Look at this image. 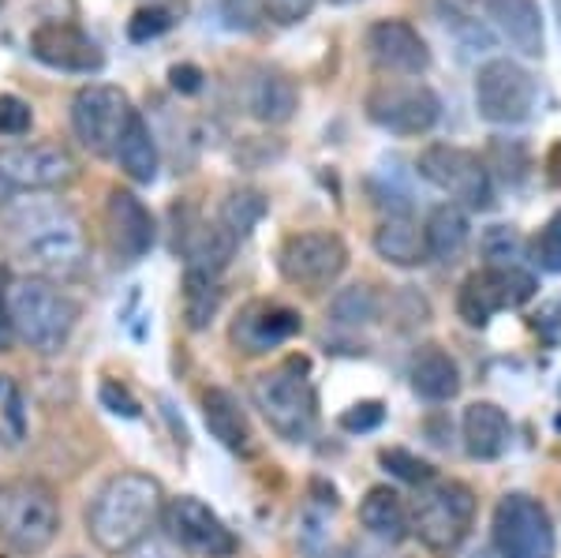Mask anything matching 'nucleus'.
I'll return each instance as SVG.
<instances>
[{
    "mask_svg": "<svg viewBox=\"0 0 561 558\" xmlns=\"http://www.w3.org/2000/svg\"><path fill=\"white\" fill-rule=\"evenodd\" d=\"M476 110L491 124H520L536 110V79L510 57L486 60L476 76Z\"/></svg>",
    "mask_w": 561,
    "mask_h": 558,
    "instance_id": "obj_13",
    "label": "nucleus"
},
{
    "mask_svg": "<svg viewBox=\"0 0 561 558\" xmlns=\"http://www.w3.org/2000/svg\"><path fill=\"white\" fill-rule=\"evenodd\" d=\"M113 155L124 166V173L131 180H139V184H150V180L158 176V143H153L150 124L142 121L139 113H131L128 128H124Z\"/></svg>",
    "mask_w": 561,
    "mask_h": 558,
    "instance_id": "obj_28",
    "label": "nucleus"
},
{
    "mask_svg": "<svg viewBox=\"0 0 561 558\" xmlns=\"http://www.w3.org/2000/svg\"><path fill=\"white\" fill-rule=\"evenodd\" d=\"M409 379H412V390L420 394V398L449 401V398H457V390H460V367L446 349L423 345L420 353L412 356Z\"/></svg>",
    "mask_w": 561,
    "mask_h": 558,
    "instance_id": "obj_22",
    "label": "nucleus"
},
{
    "mask_svg": "<svg viewBox=\"0 0 561 558\" xmlns=\"http://www.w3.org/2000/svg\"><path fill=\"white\" fill-rule=\"evenodd\" d=\"M476 517V494L468 483L457 480H442V483H423L420 499L412 506V533L438 555H449L454 547H460V539L468 536Z\"/></svg>",
    "mask_w": 561,
    "mask_h": 558,
    "instance_id": "obj_6",
    "label": "nucleus"
},
{
    "mask_svg": "<svg viewBox=\"0 0 561 558\" xmlns=\"http://www.w3.org/2000/svg\"><path fill=\"white\" fill-rule=\"evenodd\" d=\"M325 558H352L348 551H337V555H325Z\"/></svg>",
    "mask_w": 561,
    "mask_h": 558,
    "instance_id": "obj_45",
    "label": "nucleus"
},
{
    "mask_svg": "<svg viewBox=\"0 0 561 558\" xmlns=\"http://www.w3.org/2000/svg\"><path fill=\"white\" fill-rule=\"evenodd\" d=\"M169 533L173 539H180L184 547H192L195 555H206V558H232L237 555V536L229 533L221 517L206 506L203 499L195 494H180L169 506Z\"/></svg>",
    "mask_w": 561,
    "mask_h": 558,
    "instance_id": "obj_15",
    "label": "nucleus"
},
{
    "mask_svg": "<svg viewBox=\"0 0 561 558\" xmlns=\"http://www.w3.org/2000/svg\"><path fill=\"white\" fill-rule=\"evenodd\" d=\"M465 446L476 462H494L510 446V417L494 401H476L465 409Z\"/></svg>",
    "mask_w": 561,
    "mask_h": 558,
    "instance_id": "obj_21",
    "label": "nucleus"
},
{
    "mask_svg": "<svg viewBox=\"0 0 561 558\" xmlns=\"http://www.w3.org/2000/svg\"><path fill=\"white\" fill-rule=\"evenodd\" d=\"M12 345V319H8V308H4V300H0V353Z\"/></svg>",
    "mask_w": 561,
    "mask_h": 558,
    "instance_id": "obj_43",
    "label": "nucleus"
},
{
    "mask_svg": "<svg viewBox=\"0 0 561 558\" xmlns=\"http://www.w3.org/2000/svg\"><path fill=\"white\" fill-rule=\"evenodd\" d=\"M165 510V491L147 472H121L94 494L87 514V533L105 555H128L150 539Z\"/></svg>",
    "mask_w": 561,
    "mask_h": 558,
    "instance_id": "obj_2",
    "label": "nucleus"
},
{
    "mask_svg": "<svg viewBox=\"0 0 561 558\" xmlns=\"http://www.w3.org/2000/svg\"><path fill=\"white\" fill-rule=\"evenodd\" d=\"M333 322L341 327H367V322L378 319V296L370 285H352V289H341L333 296Z\"/></svg>",
    "mask_w": 561,
    "mask_h": 558,
    "instance_id": "obj_30",
    "label": "nucleus"
},
{
    "mask_svg": "<svg viewBox=\"0 0 561 558\" xmlns=\"http://www.w3.org/2000/svg\"><path fill=\"white\" fill-rule=\"evenodd\" d=\"M382 465L389 472L397 476V480H404V483H431L434 480V469L423 457H415L409 454V449H382Z\"/></svg>",
    "mask_w": 561,
    "mask_h": 558,
    "instance_id": "obj_33",
    "label": "nucleus"
},
{
    "mask_svg": "<svg viewBox=\"0 0 561 558\" xmlns=\"http://www.w3.org/2000/svg\"><path fill=\"white\" fill-rule=\"evenodd\" d=\"M304 330V319L293 308H280V304H251L232 327V341L243 353H266V349L285 345L288 338H296Z\"/></svg>",
    "mask_w": 561,
    "mask_h": 558,
    "instance_id": "obj_18",
    "label": "nucleus"
},
{
    "mask_svg": "<svg viewBox=\"0 0 561 558\" xmlns=\"http://www.w3.org/2000/svg\"><path fill=\"white\" fill-rule=\"evenodd\" d=\"M248 110L259 116L262 124H285L300 110V90L280 71H259L248 87Z\"/></svg>",
    "mask_w": 561,
    "mask_h": 558,
    "instance_id": "obj_23",
    "label": "nucleus"
},
{
    "mask_svg": "<svg viewBox=\"0 0 561 558\" xmlns=\"http://www.w3.org/2000/svg\"><path fill=\"white\" fill-rule=\"evenodd\" d=\"M31 124H34V113H31V105H26L23 98L0 94V135H12V139H20V135L31 132Z\"/></svg>",
    "mask_w": 561,
    "mask_h": 558,
    "instance_id": "obj_34",
    "label": "nucleus"
},
{
    "mask_svg": "<svg viewBox=\"0 0 561 558\" xmlns=\"http://www.w3.org/2000/svg\"><path fill=\"white\" fill-rule=\"evenodd\" d=\"M4 308L12 319V330L20 334L34 353H60L68 345L71 330L79 322V304L49 277H20L8 285Z\"/></svg>",
    "mask_w": 561,
    "mask_h": 558,
    "instance_id": "obj_3",
    "label": "nucleus"
},
{
    "mask_svg": "<svg viewBox=\"0 0 561 558\" xmlns=\"http://www.w3.org/2000/svg\"><path fill=\"white\" fill-rule=\"evenodd\" d=\"M31 53L42 65H49L57 71H83V76L105 65L102 49L90 42V34H83L71 23H42L38 31L31 34Z\"/></svg>",
    "mask_w": 561,
    "mask_h": 558,
    "instance_id": "obj_17",
    "label": "nucleus"
},
{
    "mask_svg": "<svg viewBox=\"0 0 561 558\" xmlns=\"http://www.w3.org/2000/svg\"><path fill=\"white\" fill-rule=\"evenodd\" d=\"M251 401L280 439H293V443L307 439L314 428V390L307 383V360H288L262 372L251 383Z\"/></svg>",
    "mask_w": 561,
    "mask_h": 558,
    "instance_id": "obj_5",
    "label": "nucleus"
},
{
    "mask_svg": "<svg viewBox=\"0 0 561 558\" xmlns=\"http://www.w3.org/2000/svg\"><path fill=\"white\" fill-rule=\"evenodd\" d=\"M483 244H486V255H491V259H513V255H517V237H513L505 225H494V229L486 232Z\"/></svg>",
    "mask_w": 561,
    "mask_h": 558,
    "instance_id": "obj_40",
    "label": "nucleus"
},
{
    "mask_svg": "<svg viewBox=\"0 0 561 558\" xmlns=\"http://www.w3.org/2000/svg\"><path fill=\"white\" fill-rule=\"evenodd\" d=\"M536 255L539 266L550 270V274H561V210L542 225L539 240H536Z\"/></svg>",
    "mask_w": 561,
    "mask_h": 558,
    "instance_id": "obj_36",
    "label": "nucleus"
},
{
    "mask_svg": "<svg viewBox=\"0 0 561 558\" xmlns=\"http://www.w3.org/2000/svg\"><path fill=\"white\" fill-rule=\"evenodd\" d=\"M531 296H536V277L528 270H520L517 263L486 266L465 277L457 293V315L468 327H486L497 311L520 308Z\"/></svg>",
    "mask_w": 561,
    "mask_h": 558,
    "instance_id": "obj_8",
    "label": "nucleus"
},
{
    "mask_svg": "<svg viewBox=\"0 0 561 558\" xmlns=\"http://www.w3.org/2000/svg\"><path fill=\"white\" fill-rule=\"evenodd\" d=\"M367 116L393 135H423L438 124L442 102L423 83H378L367 94Z\"/></svg>",
    "mask_w": 561,
    "mask_h": 558,
    "instance_id": "obj_14",
    "label": "nucleus"
},
{
    "mask_svg": "<svg viewBox=\"0 0 561 558\" xmlns=\"http://www.w3.org/2000/svg\"><path fill=\"white\" fill-rule=\"evenodd\" d=\"M486 15L524 57H542V15L536 0H486Z\"/></svg>",
    "mask_w": 561,
    "mask_h": 558,
    "instance_id": "obj_20",
    "label": "nucleus"
},
{
    "mask_svg": "<svg viewBox=\"0 0 561 558\" xmlns=\"http://www.w3.org/2000/svg\"><path fill=\"white\" fill-rule=\"evenodd\" d=\"M547 166H550V184H561V143H554V150H550V161H547Z\"/></svg>",
    "mask_w": 561,
    "mask_h": 558,
    "instance_id": "obj_44",
    "label": "nucleus"
},
{
    "mask_svg": "<svg viewBox=\"0 0 561 558\" xmlns=\"http://www.w3.org/2000/svg\"><path fill=\"white\" fill-rule=\"evenodd\" d=\"M217 300H221V289H217V277L187 274V319H192V327H195V330H203L206 322L214 319Z\"/></svg>",
    "mask_w": 561,
    "mask_h": 558,
    "instance_id": "obj_32",
    "label": "nucleus"
},
{
    "mask_svg": "<svg viewBox=\"0 0 561 558\" xmlns=\"http://www.w3.org/2000/svg\"><path fill=\"white\" fill-rule=\"evenodd\" d=\"M423 237H427L431 259H438V263H457L468 248V237H472V225H468L465 206H457V203L434 206L427 225H423Z\"/></svg>",
    "mask_w": 561,
    "mask_h": 558,
    "instance_id": "obj_25",
    "label": "nucleus"
},
{
    "mask_svg": "<svg viewBox=\"0 0 561 558\" xmlns=\"http://www.w3.org/2000/svg\"><path fill=\"white\" fill-rule=\"evenodd\" d=\"M203 420L225 449H232V454H251L248 417H243V409L229 390H217L214 386V390L203 394Z\"/></svg>",
    "mask_w": 561,
    "mask_h": 558,
    "instance_id": "obj_24",
    "label": "nucleus"
},
{
    "mask_svg": "<svg viewBox=\"0 0 561 558\" xmlns=\"http://www.w3.org/2000/svg\"><path fill=\"white\" fill-rule=\"evenodd\" d=\"M359 521L370 536L386 539V544H401L409 536V510H404L401 494L389 488H370L359 502Z\"/></svg>",
    "mask_w": 561,
    "mask_h": 558,
    "instance_id": "obj_27",
    "label": "nucleus"
},
{
    "mask_svg": "<svg viewBox=\"0 0 561 558\" xmlns=\"http://www.w3.org/2000/svg\"><path fill=\"white\" fill-rule=\"evenodd\" d=\"M420 176L431 180L438 192H446L457 206L468 210H486L494 203V184L486 161L465 147L449 143H431L420 155Z\"/></svg>",
    "mask_w": 561,
    "mask_h": 558,
    "instance_id": "obj_7",
    "label": "nucleus"
},
{
    "mask_svg": "<svg viewBox=\"0 0 561 558\" xmlns=\"http://www.w3.org/2000/svg\"><path fill=\"white\" fill-rule=\"evenodd\" d=\"M169 26H173V15H169L165 8H142V12L131 15L128 38L131 42H150V38H158V34H165Z\"/></svg>",
    "mask_w": 561,
    "mask_h": 558,
    "instance_id": "obj_35",
    "label": "nucleus"
},
{
    "mask_svg": "<svg viewBox=\"0 0 561 558\" xmlns=\"http://www.w3.org/2000/svg\"><path fill=\"white\" fill-rule=\"evenodd\" d=\"M131 558H184V551H176V547L165 544V539H142Z\"/></svg>",
    "mask_w": 561,
    "mask_h": 558,
    "instance_id": "obj_42",
    "label": "nucleus"
},
{
    "mask_svg": "<svg viewBox=\"0 0 561 558\" xmlns=\"http://www.w3.org/2000/svg\"><path fill=\"white\" fill-rule=\"evenodd\" d=\"M277 266L285 274V282L300 285V289H325V285H333L345 274L348 248L330 229L293 232L277 251Z\"/></svg>",
    "mask_w": 561,
    "mask_h": 558,
    "instance_id": "obj_10",
    "label": "nucleus"
},
{
    "mask_svg": "<svg viewBox=\"0 0 561 558\" xmlns=\"http://www.w3.org/2000/svg\"><path fill=\"white\" fill-rule=\"evenodd\" d=\"M169 79H173V87L180 90V94H198V90H203V71H198L195 65H176L173 71H169Z\"/></svg>",
    "mask_w": 561,
    "mask_h": 558,
    "instance_id": "obj_41",
    "label": "nucleus"
},
{
    "mask_svg": "<svg viewBox=\"0 0 561 558\" xmlns=\"http://www.w3.org/2000/svg\"><path fill=\"white\" fill-rule=\"evenodd\" d=\"M102 405L108 412H116V417H128V420L139 417V401H135L131 394L116 383H102Z\"/></svg>",
    "mask_w": 561,
    "mask_h": 558,
    "instance_id": "obj_38",
    "label": "nucleus"
},
{
    "mask_svg": "<svg viewBox=\"0 0 561 558\" xmlns=\"http://www.w3.org/2000/svg\"><path fill=\"white\" fill-rule=\"evenodd\" d=\"M60 533L57 494L42 480H12L0 483V539L15 555H42Z\"/></svg>",
    "mask_w": 561,
    "mask_h": 558,
    "instance_id": "obj_4",
    "label": "nucleus"
},
{
    "mask_svg": "<svg viewBox=\"0 0 561 558\" xmlns=\"http://www.w3.org/2000/svg\"><path fill=\"white\" fill-rule=\"evenodd\" d=\"M262 218H266V195L255 192V187H240V192H229V200L221 203L217 225L240 244V240H248L255 232Z\"/></svg>",
    "mask_w": 561,
    "mask_h": 558,
    "instance_id": "obj_29",
    "label": "nucleus"
},
{
    "mask_svg": "<svg viewBox=\"0 0 561 558\" xmlns=\"http://www.w3.org/2000/svg\"><path fill=\"white\" fill-rule=\"evenodd\" d=\"M23 435H26V412H23L20 386L8 379V375H0V443L15 446L23 443Z\"/></svg>",
    "mask_w": 561,
    "mask_h": 558,
    "instance_id": "obj_31",
    "label": "nucleus"
},
{
    "mask_svg": "<svg viewBox=\"0 0 561 558\" xmlns=\"http://www.w3.org/2000/svg\"><path fill=\"white\" fill-rule=\"evenodd\" d=\"M497 558H554V525L531 494H505L494 510Z\"/></svg>",
    "mask_w": 561,
    "mask_h": 558,
    "instance_id": "obj_9",
    "label": "nucleus"
},
{
    "mask_svg": "<svg viewBox=\"0 0 561 558\" xmlns=\"http://www.w3.org/2000/svg\"><path fill=\"white\" fill-rule=\"evenodd\" d=\"M108 232H113V248L128 263L142 259L153 248V218L135 192H124V187L108 192Z\"/></svg>",
    "mask_w": 561,
    "mask_h": 558,
    "instance_id": "obj_19",
    "label": "nucleus"
},
{
    "mask_svg": "<svg viewBox=\"0 0 561 558\" xmlns=\"http://www.w3.org/2000/svg\"><path fill=\"white\" fill-rule=\"evenodd\" d=\"M375 251L393 266H420L427 263V237L409 214H389L375 229Z\"/></svg>",
    "mask_w": 561,
    "mask_h": 558,
    "instance_id": "obj_26",
    "label": "nucleus"
},
{
    "mask_svg": "<svg viewBox=\"0 0 561 558\" xmlns=\"http://www.w3.org/2000/svg\"><path fill=\"white\" fill-rule=\"evenodd\" d=\"M266 4V12H270V20H277V23H300L311 15V8H314V0H262Z\"/></svg>",
    "mask_w": 561,
    "mask_h": 558,
    "instance_id": "obj_39",
    "label": "nucleus"
},
{
    "mask_svg": "<svg viewBox=\"0 0 561 558\" xmlns=\"http://www.w3.org/2000/svg\"><path fill=\"white\" fill-rule=\"evenodd\" d=\"M79 173L76 158L60 143H20L0 150V184L15 192H53L71 184Z\"/></svg>",
    "mask_w": 561,
    "mask_h": 558,
    "instance_id": "obj_12",
    "label": "nucleus"
},
{
    "mask_svg": "<svg viewBox=\"0 0 561 558\" xmlns=\"http://www.w3.org/2000/svg\"><path fill=\"white\" fill-rule=\"evenodd\" d=\"M131 105L128 94L121 87L108 83H90L76 94L71 102V128H76L79 143L90 150V155H113L116 143H121L124 128L131 121Z\"/></svg>",
    "mask_w": 561,
    "mask_h": 558,
    "instance_id": "obj_11",
    "label": "nucleus"
},
{
    "mask_svg": "<svg viewBox=\"0 0 561 558\" xmlns=\"http://www.w3.org/2000/svg\"><path fill=\"white\" fill-rule=\"evenodd\" d=\"M367 49L378 68L397 71V76H423L431 68L427 42L404 20H378L367 31Z\"/></svg>",
    "mask_w": 561,
    "mask_h": 558,
    "instance_id": "obj_16",
    "label": "nucleus"
},
{
    "mask_svg": "<svg viewBox=\"0 0 561 558\" xmlns=\"http://www.w3.org/2000/svg\"><path fill=\"white\" fill-rule=\"evenodd\" d=\"M386 420V409L378 401H359L341 412V428L345 431H375Z\"/></svg>",
    "mask_w": 561,
    "mask_h": 558,
    "instance_id": "obj_37",
    "label": "nucleus"
},
{
    "mask_svg": "<svg viewBox=\"0 0 561 558\" xmlns=\"http://www.w3.org/2000/svg\"><path fill=\"white\" fill-rule=\"evenodd\" d=\"M0 232H4V244L15 263L31 270L34 277L68 274L87 255V232L79 214L68 203L49 200V195L38 192L4 206Z\"/></svg>",
    "mask_w": 561,
    "mask_h": 558,
    "instance_id": "obj_1",
    "label": "nucleus"
},
{
    "mask_svg": "<svg viewBox=\"0 0 561 558\" xmlns=\"http://www.w3.org/2000/svg\"><path fill=\"white\" fill-rule=\"evenodd\" d=\"M554 8H558V20H561V0H554Z\"/></svg>",
    "mask_w": 561,
    "mask_h": 558,
    "instance_id": "obj_46",
    "label": "nucleus"
},
{
    "mask_svg": "<svg viewBox=\"0 0 561 558\" xmlns=\"http://www.w3.org/2000/svg\"><path fill=\"white\" fill-rule=\"evenodd\" d=\"M337 4H352V0H337Z\"/></svg>",
    "mask_w": 561,
    "mask_h": 558,
    "instance_id": "obj_47",
    "label": "nucleus"
}]
</instances>
